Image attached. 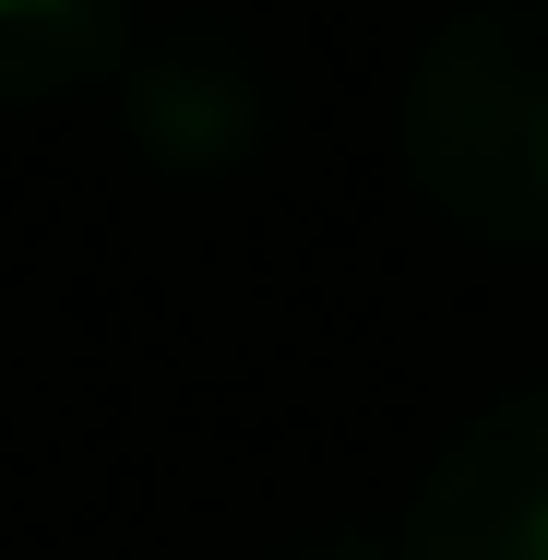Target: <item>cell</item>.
Masks as SVG:
<instances>
[{"mask_svg":"<svg viewBox=\"0 0 548 560\" xmlns=\"http://www.w3.org/2000/svg\"><path fill=\"white\" fill-rule=\"evenodd\" d=\"M394 155L453 238L548 262V0H453L406 60Z\"/></svg>","mask_w":548,"mask_h":560,"instance_id":"obj_1","label":"cell"},{"mask_svg":"<svg viewBox=\"0 0 548 560\" xmlns=\"http://www.w3.org/2000/svg\"><path fill=\"white\" fill-rule=\"evenodd\" d=\"M394 560H548V382L489 394L430 453Z\"/></svg>","mask_w":548,"mask_h":560,"instance_id":"obj_2","label":"cell"},{"mask_svg":"<svg viewBox=\"0 0 548 560\" xmlns=\"http://www.w3.org/2000/svg\"><path fill=\"white\" fill-rule=\"evenodd\" d=\"M119 48H131V0H0V108L96 84L119 72Z\"/></svg>","mask_w":548,"mask_h":560,"instance_id":"obj_4","label":"cell"},{"mask_svg":"<svg viewBox=\"0 0 548 560\" xmlns=\"http://www.w3.org/2000/svg\"><path fill=\"white\" fill-rule=\"evenodd\" d=\"M131 131L179 167H226L250 143V60L226 36H167L131 60Z\"/></svg>","mask_w":548,"mask_h":560,"instance_id":"obj_3","label":"cell"},{"mask_svg":"<svg viewBox=\"0 0 548 560\" xmlns=\"http://www.w3.org/2000/svg\"><path fill=\"white\" fill-rule=\"evenodd\" d=\"M299 560H394V537H311Z\"/></svg>","mask_w":548,"mask_h":560,"instance_id":"obj_5","label":"cell"}]
</instances>
